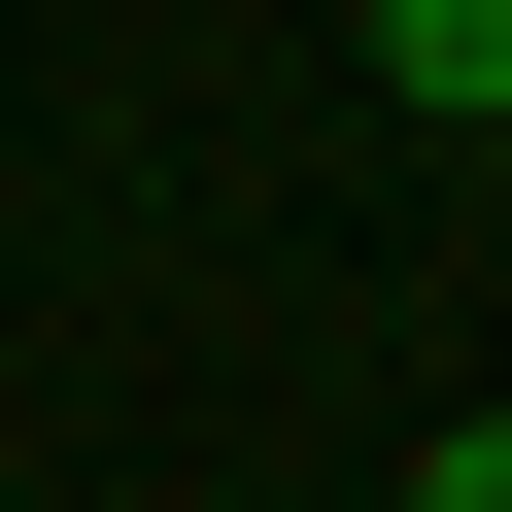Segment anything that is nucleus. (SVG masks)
Here are the masks:
<instances>
[{"label": "nucleus", "mask_w": 512, "mask_h": 512, "mask_svg": "<svg viewBox=\"0 0 512 512\" xmlns=\"http://www.w3.org/2000/svg\"><path fill=\"white\" fill-rule=\"evenodd\" d=\"M376 69H410V137H478L512 103V0H376Z\"/></svg>", "instance_id": "nucleus-1"}, {"label": "nucleus", "mask_w": 512, "mask_h": 512, "mask_svg": "<svg viewBox=\"0 0 512 512\" xmlns=\"http://www.w3.org/2000/svg\"><path fill=\"white\" fill-rule=\"evenodd\" d=\"M410 512H512V444H478V410H444V444H410Z\"/></svg>", "instance_id": "nucleus-2"}]
</instances>
